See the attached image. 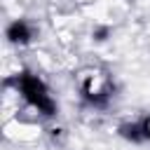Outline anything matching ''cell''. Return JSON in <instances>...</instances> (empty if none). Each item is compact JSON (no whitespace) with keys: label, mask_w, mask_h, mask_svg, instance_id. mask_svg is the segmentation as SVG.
I'll use <instances>...</instances> for the list:
<instances>
[{"label":"cell","mask_w":150,"mask_h":150,"mask_svg":"<svg viewBox=\"0 0 150 150\" xmlns=\"http://www.w3.org/2000/svg\"><path fill=\"white\" fill-rule=\"evenodd\" d=\"M108 35H110V28H108V26H98V28H94V33H91V38H94L96 42H105Z\"/></svg>","instance_id":"cell-5"},{"label":"cell","mask_w":150,"mask_h":150,"mask_svg":"<svg viewBox=\"0 0 150 150\" xmlns=\"http://www.w3.org/2000/svg\"><path fill=\"white\" fill-rule=\"evenodd\" d=\"M5 38L9 45H19V47H26L33 42V26L26 21V19H14L7 28H5Z\"/></svg>","instance_id":"cell-3"},{"label":"cell","mask_w":150,"mask_h":150,"mask_svg":"<svg viewBox=\"0 0 150 150\" xmlns=\"http://www.w3.org/2000/svg\"><path fill=\"white\" fill-rule=\"evenodd\" d=\"M7 84H12V87L21 94V98H23L30 108H35L42 117H54V115L59 112V105H56V101L52 98L49 87L45 84V80H42L40 75H35V73H30V70H21V73H16L14 77H9Z\"/></svg>","instance_id":"cell-1"},{"label":"cell","mask_w":150,"mask_h":150,"mask_svg":"<svg viewBox=\"0 0 150 150\" xmlns=\"http://www.w3.org/2000/svg\"><path fill=\"white\" fill-rule=\"evenodd\" d=\"M80 94H82V101L91 108H105L108 101H110V87H103V89H96L94 87V80L87 77L80 87Z\"/></svg>","instance_id":"cell-4"},{"label":"cell","mask_w":150,"mask_h":150,"mask_svg":"<svg viewBox=\"0 0 150 150\" xmlns=\"http://www.w3.org/2000/svg\"><path fill=\"white\" fill-rule=\"evenodd\" d=\"M117 134L120 138L129 141V143H148L150 141V112H145L143 117L138 120H129V122H122L117 127Z\"/></svg>","instance_id":"cell-2"}]
</instances>
